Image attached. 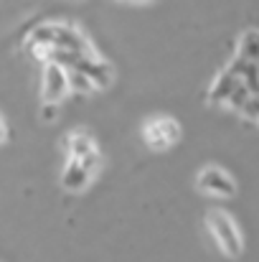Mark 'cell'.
<instances>
[{
	"label": "cell",
	"instance_id": "1",
	"mask_svg": "<svg viewBox=\"0 0 259 262\" xmlns=\"http://www.w3.org/2000/svg\"><path fill=\"white\" fill-rule=\"evenodd\" d=\"M206 229L211 232L214 242L221 247L224 255L229 257H239L244 252V242H242V232L239 227L234 224V219L219 209H211L206 214Z\"/></svg>",
	"mask_w": 259,
	"mask_h": 262
},
{
	"label": "cell",
	"instance_id": "2",
	"mask_svg": "<svg viewBox=\"0 0 259 262\" xmlns=\"http://www.w3.org/2000/svg\"><path fill=\"white\" fill-rule=\"evenodd\" d=\"M143 138L150 150H168L180 138V125L173 117H155V120L145 122Z\"/></svg>",
	"mask_w": 259,
	"mask_h": 262
},
{
	"label": "cell",
	"instance_id": "3",
	"mask_svg": "<svg viewBox=\"0 0 259 262\" xmlns=\"http://www.w3.org/2000/svg\"><path fill=\"white\" fill-rule=\"evenodd\" d=\"M196 186L201 193H208V196H221V199L237 196V181L219 166H206L196 178Z\"/></svg>",
	"mask_w": 259,
	"mask_h": 262
},
{
	"label": "cell",
	"instance_id": "4",
	"mask_svg": "<svg viewBox=\"0 0 259 262\" xmlns=\"http://www.w3.org/2000/svg\"><path fill=\"white\" fill-rule=\"evenodd\" d=\"M43 104H59L66 94H69V79H66V69H61L59 64H46L43 69Z\"/></svg>",
	"mask_w": 259,
	"mask_h": 262
},
{
	"label": "cell",
	"instance_id": "5",
	"mask_svg": "<svg viewBox=\"0 0 259 262\" xmlns=\"http://www.w3.org/2000/svg\"><path fill=\"white\" fill-rule=\"evenodd\" d=\"M77 69H82L86 77H89V82L94 84V89H107V87H112V82H114V69L107 61L97 59V56L82 59Z\"/></svg>",
	"mask_w": 259,
	"mask_h": 262
},
{
	"label": "cell",
	"instance_id": "6",
	"mask_svg": "<svg viewBox=\"0 0 259 262\" xmlns=\"http://www.w3.org/2000/svg\"><path fill=\"white\" fill-rule=\"evenodd\" d=\"M89 181H91V176L86 173V168L82 166V161L69 158L66 166H64V173H61V186H64V191H72V193L84 191L86 186H89Z\"/></svg>",
	"mask_w": 259,
	"mask_h": 262
},
{
	"label": "cell",
	"instance_id": "7",
	"mask_svg": "<svg viewBox=\"0 0 259 262\" xmlns=\"http://www.w3.org/2000/svg\"><path fill=\"white\" fill-rule=\"evenodd\" d=\"M237 84H239V82H237L226 69L219 72V77L214 79V84H211V89H208V104H226Z\"/></svg>",
	"mask_w": 259,
	"mask_h": 262
},
{
	"label": "cell",
	"instance_id": "8",
	"mask_svg": "<svg viewBox=\"0 0 259 262\" xmlns=\"http://www.w3.org/2000/svg\"><path fill=\"white\" fill-rule=\"evenodd\" d=\"M64 148L69 150V158H74V161H84L86 156L97 153V145H94V140L86 133H72V135H66L64 138Z\"/></svg>",
	"mask_w": 259,
	"mask_h": 262
},
{
	"label": "cell",
	"instance_id": "9",
	"mask_svg": "<svg viewBox=\"0 0 259 262\" xmlns=\"http://www.w3.org/2000/svg\"><path fill=\"white\" fill-rule=\"evenodd\" d=\"M237 56L249 61V64H259V31H247L239 38V49Z\"/></svg>",
	"mask_w": 259,
	"mask_h": 262
},
{
	"label": "cell",
	"instance_id": "10",
	"mask_svg": "<svg viewBox=\"0 0 259 262\" xmlns=\"http://www.w3.org/2000/svg\"><path fill=\"white\" fill-rule=\"evenodd\" d=\"M31 46H49V49H56V26L54 23H46V26H38L31 31V38H28V49Z\"/></svg>",
	"mask_w": 259,
	"mask_h": 262
},
{
	"label": "cell",
	"instance_id": "11",
	"mask_svg": "<svg viewBox=\"0 0 259 262\" xmlns=\"http://www.w3.org/2000/svg\"><path fill=\"white\" fill-rule=\"evenodd\" d=\"M66 79H69V92H72V89H74V92H82V94L94 92V84L89 82V77H86L82 69H69V72H66Z\"/></svg>",
	"mask_w": 259,
	"mask_h": 262
},
{
	"label": "cell",
	"instance_id": "12",
	"mask_svg": "<svg viewBox=\"0 0 259 262\" xmlns=\"http://www.w3.org/2000/svg\"><path fill=\"white\" fill-rule=\"evenodd\" d=\"M252 97H254V94L247 89V84H242V82H239V84L234 87V92H231V97H229V102H226V104H229L231 110L242 112V110L249 104V99H252Z\"/></svg>",
	"mask_w": 259,
	"mask_h": 262
},
{
	"label": "cell",
	"instance_id": "13",
	"mask_svg": "<svg viewBox=\"0 0 259 262\" xmlns=\"http://www.w3.org/2000/svg\"><path fill=\"white\" fill-rule=\"evenodd\" d=\"M82 166L86 168V173L89 176H94L99 168H102V156H99V150L97 153H91V156H86L84 161H82Z\"/></svg>",
	"mask_w": 259,
	"mask_h": 262
},
{
	"label": "cell",
	"instance_id": "14",
	"mask_svg": "<svg viewBox=\"0 0 259 262\" xmlns=\"http://www.w3.org/2000/svg\"><path fill=\"white\" fill-rule=\"evenodd\" d=\"M242 115H244L247 120H254V122H259V97H252V99H249V104L242 110Z\"/></svg>",
	"mask_w": 259,
	"mask_h": 262
},
{
	"label": "cell",
	"instance_id": "15",
	"mask_svg": "<svg viewBox=\"0 0 259 262\" xmlns=\"http://www.w3.org/2000/svg\"><path fill=\"white\" fill-rule=\"evenodd\" d=\"M41 117H43L46 122L56 120V104H43V110H41Z\"/></svg>",
	"mask_w": 259,
	"mask_h": 262
},
{
	"label": "cell",
	"instance_id": "16",
	"mask_svg": "<svg viewBox=\"0 0 259 262\" xmlns=\"http://www.w3.org/2000/svg\"><path fill=\"white\" fill-rule=\"evenodd\" d=\"M5 138H8V125H5V120L0 115V143H5Z\"/></svg>",
	"mask_w": 259,
	"mask_h": 262
}]
</instances>
